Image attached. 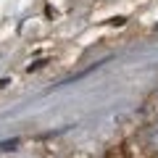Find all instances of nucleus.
I'll list each match as a JSON object with an SVG mask.
<instances>
[{"label":"nucleus","instance_id":"nucleus-1","mask_svg":"<svg viewBox=\"0 0 158 158\" xmlns=\"http://www.w3.org/2000/svg\"><path fill=\"white\" fill-rule=\"evenodd\" d=\"M19 142H21L19 137H13V140H3V142H0V150H16Z\"/></svg>","mask_w":158,"mask_h":158},{"label":"nucleus","instance_id":"nucleus-2","mask_svg":"<svg viewBox=\"0 0 158 158\" xmlns=\"http://www.w3.org/2000/svg\"><path fill=\"white\" fill-rule=\"evenodd\" d=\"M45 63H48V61H37V63H29V69H27V71H37V69H42Z\"/></svg>","mask_w":158,"mask_h":158},{"label":"nucleus","instance_id":"nucleus-3","mask_svg":"<svg viewBox=\"0 0 158 158\" xmlns=\"http://www.w3.org/2000/svg\"><path fill=\"white\" fill-rule=\"evenodd\" d=\"M124 21H127L124 16H116V19H111V24H116V27H121V24H124Z\"/></svg>","mask_w":158,"mask_h":158},{"label":"nucleus","instance_id":"nucleus-4","mask_svg":"<svg viewBox=\"0 0 158 158\" xmlns=\"http://www.w3.org/2000/svg\"><path fill=\"white\" fill-rule=\"evenodd\" d=\"M6 85H11V79H8V77H3V79H0V87H6Z\"/></svg>","mask_w":158,"mask_h":158}]
</instances>
